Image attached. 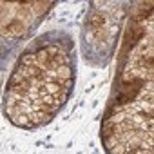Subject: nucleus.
I'll return each instance as SVG.
<instances>
[{
    "label": "nucleus",
    "instance_id": "9b49d317",
    "mask_svg": "<svg viewBox=\"0 0 154 154\" xmlns=\"http://www.w3.org/2000/svg\"><path fill=\"white\" fill-rule=\"evenodd\" d=\"M45 49H47V53H49V56H51V58L58 54V45H47Z\"/></svg>",
    "mask_w": 154,
    "mask_h": 154
},
{
    "label": "nucleus",
    "instance_id": "39448f33",
    "mask_svg": "<svg viewBox=\"0 0 154 154\" xmlns=\"http://www.w3.org/2000/svg\"><path fill=\"white\" fill-rule=\"evenodd\" d=\"M56 74H58V78H71L72 76V71L69 67V63H62L56 67Z\"/></svg>",
    "mask_w": 154,
    "mask_h": 154
},
{
    "label": "nucleus",
    "instance_id": "f257e3e1",
    "mask_svg": "<svg viewBox=\"0 0 154 154\" xmlns=\"http://www.w3.org/2000/svg\"><path fill=\"white\" fill-rule=\"evenodd\" d=\"M24 31H26V26H24V22L20 18H13L8 26L0 27V33L6 35V36H22Z\"/></svg>",
    "mask_w": 154,
    "mask_h": 154
},
{
    "label": "nucleus",
    "instance_id": "f03ea898",
    "mask_svg": "<svg viewBox=\"0 0 154 154\" xmlns=\"http://www.w3.org/2000/svg\"><path fill=\"white\" fill-rule=\"evenodd\" d=\"M141 35H143V27L138 26V22H132L127 31V36H125V47H134L138 44V40L141 38Z\"/></svg>",
    "mask_w": 154,
    "mask_h": 154
},
{
    "label": "nucleus",
    "instance_id": "20e7f679",
    "mask_svg": "<svg viewBox=\"0 0 154 154\" xmlns=\"http://www.w3.org/2000/svg\"><path fill=\"white\" fill-rule=\"evenodd\" d=\"M49 6H51L49 0H33V8H35V11H36L38 15L45 13V11L49 9Z\"/></svg>",
    "mask_w": 154,
    "mask_h": 154
},
{
    "label": "nucleus",
    "instance_id": "0eeeda50",
    "mask_svg": "<svg viewBox=\"0 0 154 154\" xmlns=\"http://www.w3.org/2000/svg\"><path fill=\"white\" fill-rule=\"evenodd\" d=\"M36 63V54L35 53H24L20 56V65H35Z\"/></svg>",
    "mask_w": 154,
    "mask_h": 154
},
{
    "label": "nucleus",
    "instance_id": "7ed1b4c3",
    "mask_svg": "<svg viewBox=\"0 0 154 154\" xmlns=\"http://www.w3.org/2000/svg\"><path fill=\"white\" fill-rule=\"evenodd\" d=\"M105 24H107V18H105L103 15H100V13H98V15H93L91 20H89V26H91V29H94V31H96V29H102Z\"/></svg>",
    "mask_w": 154,
    "mask_h": 154
},
{
    "label": "nucleus",
    "instance_id": "6e6552de",
    "mask_svg": "<svg viewBox=\"0 0 154 154\" xmlns=\"http://www.w3.org/2000/svg\"><path fill=\"white\" fill-rule=\"evenodd\" d=\"M44 91H47V93L54 94V93L62 91V87H60V84H58V82H45V84H44Z\"/></svg>",
    "mask_w": 154,
    "mask_h": 154
},
{
    "label": "nucleus",
    "instance_id": "9d476101",
    "mask_svg": "<svg viewBox=\"0 0 154 154\" xmlns=\"http://www.w3.org/2000/svg\"><path fill=\"white\" fill-rule=\"evenodd\" d=\"M58 84H60V87H62V89L69 91V89L72 87V78H60V80H58Z\"/></svg>",
    "mask_w": 154,
    "mask_h": 154
},
{
    "label": "nucleus",
    "instance_id": "1a4fd4ad",
    "mask_svg": "<svg viewBox=\"0 0 154 154\" xmlns=\"http://www.w3.org/2000/svg\"><path fill=\"white\" fill-rule=\"evenodd\" d=\"M36 54V63H42V62H45V60H49L51 56H49V53H47V49H40L38 53H35Z\"/></svg>",
    "mask_w": 154,
    "mask_h": 154
},
{
    "label": "nucleus",
    "instance_id": "423d86ee",
    "mask_svg": "<svg viewBox=\"0 0 154 154\" xmlns=\"http://www.w3.org/2000/svg\"><path fill=\"white\" fill-rule=\"evenodd\" d=\"M15 125H20V127H33L31 125V120H29V116L26 114V112H22V114H18L17 118H13L11 120Z\"/></svg>",
    "mask_w": 154,
    "mask_h": 154
}]
</instances>
